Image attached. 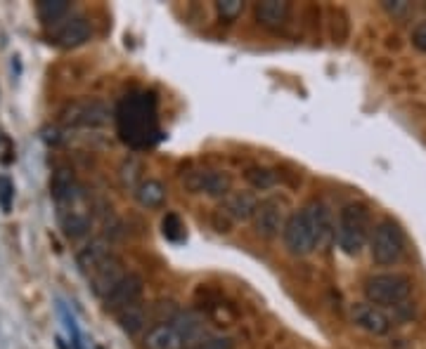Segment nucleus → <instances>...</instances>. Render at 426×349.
Listing matches in <instances>:
<instances>
[{"label":"nucleus","instance_id":"obj_1","mask_svg":"<svg viewBox=\"0 0 426 349\" xmlns=\"http://www.w3.org/2000/svg\"><path fill=\"white\" fill-rule=\"evenodd\" d=\"M116 130L130 149H152L161 139L157 97L152 92H130L116 107Z\"/></svg>","mask_w":426,"mask_h":349},{"label":"nucleus","instance_id":"obj_2","mask_svg":"<svg viewBox=\"0 0 426 349\" xmlns=\"http://www.w3.org/2000/svg\"><path fill=\"white\" fill-rule=\"evenodd\" d=\"M370 239V210L365 203H346L336 225V246L346 255H360Z\"/></svg>","mask_w":426,"mask_h":349},{"label":"nucleus","instance_id":"obj_3","mask_svg":"<svg viewBox=\"0 0 426 349\" xmlns=\"http://www.w3.org/2000/svg\"><path fill=\"white\" fill-rule=\"evenodd\" d=\"M365 295L377 307H402L412 295V279L398 272L374 274L365 281Z\"/></svg>","mask_w":426,"mask_h":349},{"label":"nucleus","instance_id":"obj_4","mask_svg":"<svg viewBox=\"0 0 426 349\" xmlns=\"http://www.w3.org/2000/svg\"><path fill=\"white\" fill-rule=\"evenodd\" d=\"M370 252L374 262L381 267H391L395 262H400V257L405 255V234H402V229L398 227V222L381 220L379 225L372 229Z\"/></svg>","mask_w":426,"mask_h":349},{"label":"nucleus","instance_id":"obj_5","mask_svg":"<svg viewBox=\"0 0 426 349\" xmlns=\"http://www.w3.org/2000/svg\"><path fill=\"white\" fill-rule=\"evenodd\" d=\"M282 239H284L286 250H289L291 255H298V257L311 255V252L318 248V241H315V232H313L311 220H308L306 210L293 213L291 218L286 220Z\"/></svg>","mask_w":426,"mask_h":349},{"label":"nucleus","instance_id":"obj_6","mask_svg":"<svg viewBox=\"0 0 426 349\" xmlns=\"http://www.w3.org/2000/svg\"><path fill=\"white\" fill-rule=\"evenodd\" d=\"M182 184L192 194H209L213 198H227L232 194V180L223 170H189L182 175Z\"/></svg>","mask_w":426,"mask_h":349},{"label":"nucleus","instance_id":"obj_7","mask_svg":"<svg viewBox=\"0 0 426 349\" xmlns=\"http://www.w3.org/2000/svg\"><path fill=\"white\" fill-rule=\"evenodd\" d=\"M284 203L280 198H266L261 200L259 208H256L254 215V227L263 239H275L280 236V232H284Z\"/></svg>","mask_w":426,"mask_h":349},{"label":"nucleus","instance_id":"obj_8","mask_svg":"<svg viewBox=\"0 0 426 349\" xmlns=\"http://www.w3.org/2000/svg\"><path fill=\"white\" fill-rule=\"evenodd\" d=\"M350 321H353L358 328L372 333V335H386L393 326L391 316L372 302H355L353 307H350Z\"/></svg>","mask_w":426,"mask_h":349},{"label":"nucleus","instance_id":"obj_9","mask_svg":"<svg viewBox=\"0 0 426 349\" xmlns=\"http://www.w3.org/2000/svg\"><path fill=\"white\" fill-rule=\"evenodd\" d=\"M306 215L308 220H311V227L315 232V241H318V248L325 250L329 243L336 241V227H334V218H332V210H329L327 203H322V200H311L306 208Z\"/></svg>","mask_w":426,"mask_h":349},{"label":"nucleus","instance_id":"obj_10","mask_svg":"<svg viewBox=\"0 0 426 349\" xmlns=\"http://www.w3.org/2000/svg\"><path fill=\"white\" fill-rule=\"evenodd\" d=\"M140 295H142V279L137 276V274H126V276L121 279V284L105 298L107 309H114L116 314H119L121 309H126L140 300Z\"/></svg>","mask_w":426,"mask_h":349},{"label":"nucleus","instance_id":"obj_11","mask_svg":"<svg viewBox=\"0 0 426 349\" xmlns=\"http://www.w3.org/2000/svg\"><path fill=\"white\" fill-rule=\"evenodd\" d=\"M147 349H187L185 338L180 335L178 326L173 321H159L157 326H152L145 335Z\"/></svg>","mask_w":426,"mask_h":349},{"label":"nucleus","instance_id":"obj_12","mask_svg":"<svg viewBox=\"0 0 426 349\" xmlns=\"http://www.w3.org/2000/svg\"><path fill=\"white\" fill-rule=\"evenodd\" d=\"M256 208H259V200L249 194V191H234V194L225 198L220 213L230 222H246V220H254Z\"/></svg>","mask_w":426,"mask_h":349},{"label":"nucleus","instance_id":"obj_13","mask_svg":"<svg viewBox=\"0 0 426 349\" xmlns=\"http://www.w3.org/2000/svg\"><path fill=\"white\" fill-rule=\"evenodd\" d=\"M289 12H291L289 3H280V0H266V3L256 5V19L261 21V26L273 28V31L286 24Z\"/></svg>","mask_w":426,"mask_h":349},{"label":"nucleus","instance_id":"obj_14","mask_svg":"<svg viewBox=\"0 0 426 349\" xmlns=\"http://www.w3.org/2000/svg\"><path fill=\"white\" fill-rule=\"evenodd\" d=\"M55 38L64 48L80 45V43H85L90 38V24H88L85 17H69V19H64V24L60 28H57Z\"/></svg>","mask_w":426,"mask_h":349},{"label":"nucleus","instance_id":"obj_15","mask_svg":"<svg viewBox=\"0 0 426 349\" xmlns=\"http://www.w3.org/2000/svg\"><path fill=\"white\" fill-rule=\"evenodd\" d=\"M135 198L142 208H159L166 200V187L159 180H142L135 189Z\"/></svg>","mask_w":426,"mask_h":349},{"label":"nucleus","instance_id":"obj_16","mask_svg":"<svg viewBox=\"0 0 426 349\" xmlns=\"http://www.w3.org/2000/svg\"><path fill=\"white\" fill-rule=\"evenodd\" d=\"M119 323H121V328L128 333V335H135V333H140L147 326V309L142 307L140 302L130 304V307L119 311Z\"/></svg>","mask_w":426,"mask_h":349},{"label":"nucleus","instance_id":"obj_17","mask_svg":"<svg viewBox=\"0 0 426 349\" xmlns=\"http://www.w3.org/2000/svg\"><path fill=\"white\" fill-rule=\"evenodd\" d=\"M69 3H38V17L43 24H57L67 17Z\"/></svg>","mask_w":426,"mask_h":349},{"label":"nucleus","instance_id":"obj_18","mask_svg":"<svg viewBox=\"0 0 426 349\" xmlns=\"http://www.w3.org/2000/svg\"><path fill=\"white\" fill-rule=\"evenodd\" d=\"M161 227H164V236L168 241L180 243L182 239H185V227H182V222H180V218L175 213H166Z\"/></svg>","mask_w":426,"mask_h":349},{"label":"nucleus","instance_id":"obj_19","mask_svg":"<svg viewBox=\"0 0 426 349\" xmlns=\"http://www.w3.org/2000/svg\"><path fill=\"white\" fill-rule=\"evenodd\" d=\"M381 7L398 21H405L407 17H412V12H415V5L405 3V0H384Z\"/></svg>","mask_w":426,"mask_h":349},{"label":"nucleus","instance_id":"obj_20","mask_svg":"<svg viewBox=\"0 0 426 349\" xmlns=\"http://www.w3.org/2000/svg\"><path fill=\"white\" fill-rule=\"evenodd\" d=\"M216 12L220 19L234 21L244 12V3H241V0H220V3H216Z\"/></svg>","mask_w":426,"mask_h":349},{"label":"nucleus","instance_id":"obj_21","mask_svg":"<svg viewBox=\"0 0 426 349\" xmlns=\"http://www.w3.org/2000/svg\"><path fill=\"white\" fill-rule=\"evenodd\" d=\"M246 180L251 182V187L256 189H270L275 184V175L270 173V170H263V168H251L246 173Z\"/></svg>","mask_w":426,"mask_h":349},{"label":"nucleus","instance_id":"obj_22","mask_svg":"<svg viewBox=\"0 0 426 349\" xmlns=\"http://www.w3.org/2000/svg\"><path fill=\"white\" fill-rule=\"evenodd\" d=\"M412 45L420 52H426V19L412 28Z\"/></svg>","mask_w":426,"mask_h":349},{"label":"nucleus","instance_id":"obj_23","mask_svg":"<svg viewBox=\"0 0 426 349\" xmlns=\"http://www.w3.org/2000/svg\"><path fill=\"white\" fill-rule=\"evenodd\" d=\"M197 349H232V343L227 338H209Z\"/></svg>","mask_w":426,"mask_h":349}]
</instances>
